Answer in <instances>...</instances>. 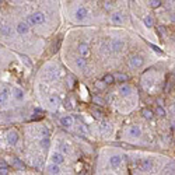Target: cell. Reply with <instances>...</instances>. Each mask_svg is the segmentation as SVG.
I'll return each mask as SVG.
<instances>
[{
	"instance_id": "6da1fadb",
	"label": "cell",
	"mask_w": 175,
	"mask_h": 175,
	"mask_svg": "<svg viewBox=\"0 0 175 175\" xmlns=\"http://www.w3.org/2000/svg\"><path fill=\"white\" fill-rule=\"evenodd\" d=\"M47 21V17L45 14L41 13V11H36V13H32L30 16L27 17V23L30 24V27H34V25H42L45 24Z\"/></svg>"
},
{
	"instance_id": "7a4b0ae2",
	"label": "cell",
	"mask_w": 175,
	"mask_h": 175,
	"mask_svg": "<svg viewBox=\"0 0 175 175\" xmlns=\"http://www.w3.org/2000/svg\"><path fill=\"white\" fill-rule=\"evenodd\" d=\"M143 63H144V60H143V58L139 56V55H133V56H130V59H129V65H130L132 69H139V67L143 66Z\"/></svg>"
},
{
	"instance_id": "3957f363",
	"label": "cell",
	"mask_w": 175,
	"mask_h": 175,
	"mask_svg": "<svg viewBox=\"0 0 175 175\" xmlns=\"http://www.w3.org/2000/svg\"><path fill=\"white\" fill-rule=\"evenodd\" d=\"M6 140H7V144L9 146H16L17 143H18V133H17L16 130H10L6 136Z\"/></svg>"
},
{
	"instance_id": "277c9868",
	"label": "cell",
	"mask_w": 175,
	"mask_h": 175,
	"mask_svg": "<svg viewBox=\"0 0 175 175\" xmlns=\"http://www.w3.org/2000/svg\"><path fill=\"white\" fill-rule=\"evenodd\" d=\"M123 48H125V42L122 39H114L109 43V49L114 50V52H121Z\"/></svg>"
},
{
	"instance_id": "5b68a950",
	"label": "cell",
	"mask_w": 175,
	"mask_h": 175,
	"mask_svg": "<svg viewBox=\"0 0 175 175\" xmlns=\"http://www.w3.org/2000/svg\"><path fill=\"white\" fill-rule=\"evenodd\" d=\"M16 30L20 35H25V34L30 32V24L27 23V21H20V23L17 24Z\"/></svg>"
},
{
	"instance_id": "8992f818",
	"label": "cell",
	"mask_w": 175,
	"mask_h": 175,
	"mask_svg": "<svg viewBox=\"0 0 175 175\" xmlns=\"http://www.w3.org/2000/svg\"><path fill=\"white\" fill-rule=\"evenodd\" d=\"M9 95H10L9 87H3V90L0 91V105H6L9 102Z\"/></svg>"
},
{
	"instance_id": "52a82bcc",
	"label": "cell",
	"mask_w": 175,
	"mask_h": 175,
	"mask_svg": "<svg viewBox=\"0 0 175 175\" xmlns=\"http://www.w3.org/2000/svg\"><path fill=\"white\" fill-rule=\"evenodd\" d=\"M87 16H88V10H87L86 7H79L76 10V20L79 21H83L84 18H87Z\"/></svg>"
},
{
	"instance_id": "ba28073f",
	"label": "cell",
	"mask_w": 175,
	"mask_h": 175,
	"mask_svg": "<svg viewBox=\"0 0 175 175\" xmlns=\"http://www.w3.org/2000/svg\"><path fill=\"white\" fill-rule=\"evenodd\" d=\"M77 50H79V55L81 58H88L90 56V47L87 43H79Z\"/></svg>"
},
{
	"instance_id": "9c48e42d",
	"label": "cell",
	"mask_w": 175,
	"mask_h": 175,
	"mask_svg": "<svg viewBox=\"0 0 175 175\" xmlns=\"http://www.w3.org/2000/svg\"><path fill=\"white\" fill-rule=\"evenodd\" d=\"M0 35L4 36V38H10V36L13 35L11 25H9V24H4V25L0 27Z\"/></svg>"
},
{
	"instance_id": "30bf717a",
	"label": "cell",
	"mask_w": 175,
	"mask_h": 175,
	"mask_svg": "<svg viewBox=\"0 0 175 175\" xmlns=\"http://www.w3.org/2000/svg\"><path fill=\"white\" fill-rule=\"evenodd\" d=\"M121 164H122V157H121V155H112V157L109 158V165H111L112 169H116Z\"/></svg>"
},
{
	"instance_id": "8fae6325",
	"label": "cell",
	"mask_w": 175,
	"mask_h": 175,
	"mask_svg": "<svg viewBox=\"0 0 175 175\" xmlns=\"http://www.w3.org/2000/svg\"><path fill=\"white\" fill-rule=\"evenodd\" d=\"M60 125H62L63 128H72L73 126V118L72 116H69V115L62 116V118H60Z\"/></svg>"
},
{
	"instance_id": "7c38bea8",
	"label": "cell",
	"mask_w": 175,
	"mask_h": 175,
	"mask_svg": "<svg viewBox=\"0 0 175 175\" xmlns=\"http://www.w3.org/2000/svg\"><path fill=\"white\" fill-rule=\"evenodd\" d=\"M111 21H112L114 24H123L125 17H123L122 13H114L112 16H111Z\"/></svg>"
},
{
	"instance_id": "4fadbf2b",
	"label": "cell",
	"mask_w": 175,
	"mask_h": 175,
	"mask_svg": "<svg viewBox=\"0 0 175 175\" xmlns=\"http://www.w3.org/2000/svg\"><path fill=\"white\" fill-rule=\"evenodd\" d=\"M50 160H52V162H55V164H63V162H65V155H63L62 153H53Z\"/></svg>"
},
{
	"instance_id": "5bb4252c",
	"label": "cell",
	"mask_w": 175,
	"mask_h": 175,
	"mask_svg": "<svg viewBox=\"0 0 175 175\" xmlns=\"http://www.w3.org/2000/svg\"><path fill=\"white\" fill-rule=\"evenodd\" d=\"M129 135L132 136V137H135V139H137V137L142 136V129H140L139 126H132L130 130H129Z\"/></svg>"
},
{
	"instance_id": "9a60e30c",
	"label": "cell",
	"mask_w": 175,
	"mask_h": 175,
	"mask_svg": "<svg viewBox=\"0 0 175 175\" xmlns=\"http://www.w3.org/2000/svg\"><path fill=\"white\" fill-rule=\"evenodd\" d=\"M47 172H48V174H60L59 164H55V162H52L50 165H48V167H47Z\"/></svg>"
},
{
	"instance_id": "2e32d148",
	"label": "cell",
	"mask_w": 175,
	"mask_h": 175,
	"mask_svg": "<svg viewBox=\"0 0 175 175\" xmlns=\"http://www.w3.org/2000/svg\"><path fill=\"white\" fill-rule=\"evenodd\" d=\"M119 91H121V94L125 97H129L130 94H132V87L128 86V84H122L121 86V88H119Z\"/></svg>"
},
{
	"instance_id": "e0dca14e",
	"label": "cell",
	"mask_w": 175,
	"mask_h": 175,
	"mask_svg": "<svg viewBox=\"0 0 175 175\" xmlns=\"http://www.w3.org/2000/svg\"><path fill=\"white\" fill-rule=\"evenodd\" d=\"M39 146L42 147L43 150H48V149H49V146H50L49 136H42V139H41V142H39Z\"/></svg>"
},
{
	"instance_id": "ac0fdd59",
	"label": "cell",
	"mask_w": 175,
	"mask_h": 175,
	"mask_svg": "<svg viewBox=\"0 0 175 175\" xmlns=\"http://www.w3.org/2000/svg\"><path fill=\"white\" fill-rule=\"evenodd\" d=\"M76 66L79 67V69H86V67H87L86 58H77V59H76Z\"/></svg>"
},
{
	"instance_id": "d6986e66",
	"label": "cell",
	"mask_w": 175,
	"mask_h": 175,
	"mask_svg": "<svg viewBox=\"0 0 175 175\" xmlns=\"http://www.w3.org/2000/svg\"><path fill=\"white\" fill-rule=\"evenodd\" d=\"M142 168L144 169L146 172L151 171V169H153V162L149 161V160H143V161H142Z\"/></svg>"
},
{
	"instance_id": "ffe728a7",
	"label": "cell",
	"mask_w": 175,
	"mask_h": 175,
	"mask_svg": "<svg viewBox=\"0 0 175 175\" xmlns=\"http://www.w3.org/2000/svg\"><path fill=\"white\" fill-rule=\"evenodd\" d=\"M142 115L144 116L146 119H153V118H154V112H153L151 109H149V108H143L142 109Z\"/></svg>"
},
{
	"instance_id": "44dd1931",
	"label": "cell",
	"mask_w": 175,
	"mask_h": 175,
	"mask_svg": "<svg viewBox=\"0 0 175 175\" xmlns=\"http://www.w3.org/2000/svg\"><path fill=\"white\" fill-rule=\"evenodd\" d=\"M143 23H144V25L147 27V28H151V27L154 25V20H153L151 16H146L144 20H143Z\"/></svg>"
},
{
	"instance_id": "7402d4cb",
	"label": "cell",
	"mask_w": 175,
	"mask_h": 175,
	"mask_svg": "<svg viewBox=\"0 0 175 175\" xmlns=\"http://www.w3.org/2000/svg\"><path fill=\"white\" fill-rule=\"evenodd\" d=\"M155 28H157V34L160 35V38H165V35H167V30H165V27L164 25H157Z\"/></svg>"
},
{
	"instance_id": "603a6c76",
	"label": "cell",
	"mask_w": 175,
	"mask_h": 175,
	"mask_svg": "<svg viewBox=\"0 0 175 175\" xmlns=\"http://www.w3.org/2000/svg\"><path fill=\"white\" fill-rule=\"evenodd\" d=\"M102 80H104V83H105L106 86H108V84H112V83L115 81V76H112V74H109V73H108V74L104 76Z\"/></svg>"
},
{
	"instance_id": "cb8c5ba5",
	"label": "cell",
	"mask_w": 175,
	"mask_h": 175,
	"mask_svg": "<svg viewBox=\"0 0 175 175\" xmlns=\"http://www.w3.org/2000/svg\"><path fill=\"white\" fill-rule=\"evenodd\" d=\"M14 98H16L17 101H21V99L24 98L23 90H20V88H16V90H14Z\"/></svg>"
},
{
	"instance_id": "d4e9b609",
	"label": "cell",
	"mask_w": 175,
	"mask_h": 175,
	"mask_svg": "<svg viewBox=\"0 0 175 175\" xmlns=\"http://www.w3.org/2000/svg\"><path fill=\"white\" fill-rule=\"evenodd\" d=\"M115 80H118V81H128L129 80V76L128 74H122V73H118V74H115Z\"/></svg>"
},
{
	"instance_id": "484cf974",
	"label": "cell",
	"mask_w": 175,
	"mask_h": 175,
	"mask_svg": "<svg viewBox=\"0 0 175 175\" xmlns=\"http://www.w3.org/2000/svg\"><path fill=\"white\" fill-rule=\"evenodd\" d=\"M165 174H175V162H171V164L165 168Z\"/></svg>"
},
{
	"instance_id": "4316f807",
	"label": "cell",
	"mask_w": 175,
	"mask_h": 175,
	"mask_svg": "<svg viewBox=\"0 0 175 175\" xmlns=\"http://www.w3.org/2000/svg\"><path fill=\"white\" fill-rule=\"evenodd\" d=\"M172 91V83L171 81H167L165 83V86H164V93L165 94H169Z\"/></svg>"
},
{
	"instance_id": "83f0119b",
	"label": "cell",
	"mask_w": 175,
	"mask_h": 175,
	"mask_svg": "<svg viewBox=\"0 0 175 175\" xmlns=\"http://www.w3.org/2000/svg\"><path fill=\"white\" fill-rule=\"evenodd\" d=\"M77 132H79L80 135H84V136H86V135H87L86 126H84V125H77Z\"/></svg>"
},
{
	"instance_id": "f1b7e54d",
	"label": "cell",
	"mask_w": 175,
	"mask_h": 175,
	"mask_svg": "<svg viewBox=\"0 0 175 175\" xmlns=\"http://www.w3.org/2000/svg\"><path fill=\"white\" fill-rule=\"evenodd\" d=\"M150 6H151L153 9H158V7L161 6V0H150Z\"/></svg>"
},
{
	"instance_id": "f546056e",
	"label": "cell",
	"mask_w": 175,
	"mask_h": 175,
	"mask_svg": "<svg viewBox=\"0 0 175 175\" xmlns=\"http://www.w3.org/2000/svg\"><path fill=\"white\" fill-rule=\"evenodd\" d=\"M95 87L98 90H104L106 87V84L104 83V80H102V81H101V80H97V81H95Z\"/></svg>"
},
{
	"instance_id": "4dcf8cb0",
	"label": "cell",
	"mask_w": 175,
	"mask_h": 175,
	"mask_svg": "<svg viewBox=\"0 0 175 175\" xmlns=\"http://www.w3.org/2000/svg\"><path fill=\"white\" fill-rule=\"evenodd\" d=\"M155 114H157V116H165V111L162 106H157V109H155Z\"/></svg>"
},
{
	"instance_id": "1f68e13d",
	"label": "cell",
	"mask_w": 175,
	"mask_h": 175,
	"mask_svg": "<svg viewBox=\"0 0 175 175\" xmlns=\"http://www.w3.org/2000/svg\"><path fill=\"white\" fill-rule=\"evenodd\" d=\"M93 102L97 105H104V99L101 97H93Z\"/></svg>"
},
{
	"instance_id": "d6a6232c",
	"label": "cell",
	"mask_w": 175,
	"mask_h": 175,
	"mask_svg": "<svg viewBox=\"0 0 175 175\" xmlns=\"http://www.w3.org/2000/svg\"><path fill=\"white\" fill-rule=\"evenodd\" d=\"M49 102L52 104V105H55V106H58V105H59V104H60V102H59V99H58L55 95H52V97H50V98H49Z\"/></svg>"
},
{
	"instance_id": "836d02e7",
	"label": "cell",
	"mask_w": 175,
	"mask_h": 175,
	"mask_svg": "<svg viewBox=\"0 0 175 175\" xmlns=\"http://www.w3.org/2000/svg\"><path fill=\"white\" fill-rule=\"evenodd\" d=\"M43 116V112L42 111H35V112L32 114V119H41Z\"/></svg>"
},
{
	"instance_id": "e575fe53",
	"label": "cell",
	"mask_w": 175,
	"mask_h": 175,
	"mask_svg": "<svg viewBox=\"0 0 175 175\" xmlns=\"http://www.w3.org/2000/svg\"><path fill=\"white\" fill-rule=\"evenodd\" d=\"M14 167H16V168H18V169H23L24 168V164L20 161V160H16V161H14Z\"/></svg>"
},
{
	"instance_id": "d590c367",
	"label": "cell",
	"mask_w": 175,
	"mask_h": 175,
	"mask_svg": "<svg viewBox=\"0 0 175 175\" xmlns=\"http://www.w3.org/2000/svg\"><path fill=\"white\" fill-rule=\"evenodd\" d=\"M67 79H69V87H70V88H73V86H74V77L69 76Z\"/></svg>"
},
{
	"instance_id": "8d00e7d4",
	"label": "cell",
	"mask_w": 175,
	"mask_h": 175,
	"mask_svg": "<svg viewBox=\"0 0 175 175\" xmlns=\"http://www.w3.org/2000/svg\"><path fill=\"white\" fill-rule=\"evenodd\" d=\"M9 168V165L3 161V160H0V169H7Z\"/></svg>"
},
{
	"instance_id": "74e56055",
	"label": "cell",
	"mask_w": 175,
	"mask_h": 175,
	"mask_svg": "<svg viewBox=\"0 0 175 175\" xmlns=\"http://www.w3.org/2000/svg\"><path fill=\"white\" fill-rule=\"evenodd\" d=\"M60 149H62V153H69V146L67 144H62Z\"/></svg>"
},
{
	"instance_id": "f35d334b",
	"label": "cell",
	"mask_w": 175,
	"mask_h": 175,
	"mask_svg": "<svg viewBox=\"0 0 175 175\" xmlns=\"http://www.w3.org/2000/svg\"><path fill=\"white\" fill-rule=\"evenodd\" d=\"M93 115L95 116L97 119H101V118H102V114H101V112H98V111H93Z\"/></svg>"
},
{
	"instance_id": "ab89813d",
	"label": "cell",
	"mask_w": 175,
	"mask_h": 175,
	"mask_svg": "<svg viewBox=\"0 0 175 175\" xmlns=\"http://www.w3.org/2000/svg\"><path fill=\"white\" fill-rule=\"evenodd\" d=\"M23 59H24V62H25L27 66H31V62H30V59H28V58H27V56H23Z\"/></svg>"
},
{
	"instance_id": "60d3db41",
	"label": "cell",
	"mask_w": 175,
	"mask_h": 175,
	"mask_svg": "<svg viewBox=\"0 0 175 175\" xmlns=\"http://www.w3.org/2000/svg\"><path fill=\"white\" fill-rule=\"evenodd\" d=\"M151 48H153V50H154V52H157V53H161V50H160L157 47H154V45H151Z\"/></svg>"
},
{
	"instance_id": "b9f144b4",
	"label": "cell",
	"mask_w": 175,
	"mask_h": 175,
	"mask_svg": "<svg viewBox=\"0 0 175 175\" xmlns=\"http://www.w3.org/2000/svg\"><path fill=\"white\" fill-rule=\"evenodd\" d=\"M174 79H175V73H174Z\"/></svg>"
}]
</instances>
